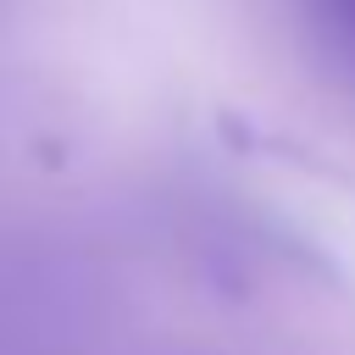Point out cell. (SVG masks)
<instances>
[{
  "instance_id": "6da1fadb",
  "label": "cell",
  "mask_w": 355,
  "mask_h": 355,
  "mask_svg": "<svg viewBox=\"0 0 355 355\" xmlns=\"http://www.w3.org/2000/svg\"><path fill=\"white\" fill-rule=\"evenodd\" d=\"M311 17H316V33L327 39L333 61H344L355 72V0H311Z\"/></svg>"
}]
</instances>
